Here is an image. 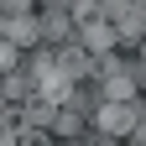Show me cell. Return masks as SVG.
<instances>
[{"instance_id": "6da1fadb", "label": "cell", "mask_w": 146, "mask_h": 146, "mask_svg": "<svg viewBox=\"0 0 146 146\" xmlns=\"http://www.w3.org/2000/svg\"><path fill=\"white\" fill-rule=\"evenodd\" d=\"M89 125H94L99 136H115V141L125 146V136L141 125V104H104V99H99L94 110H89Z\"/></svg>"}, {"instance_id": "7a4b0ae2", "label": "cell", "mask_w": 146, "mask_h": 146, "mask_svg": "<svg viewBox=\"0 0 146 146\" xmlns=\"http://www.w3.org/2000/svg\"><path fill=\"white\" fill-rule=\"evenodd\" d=\"M36 89H42L36 99L68 104V99H73V73H68V68H63L58 58H42V63H36Z\"/></svg>"}, {"instance_id": "3957f363", "label": "cell", "mask_w": 146, "mask_h": 146, "mask_svg": "<svg viewBox=\"0 0 146 146\" xmlns=\"http://www.w3.org/2000/svg\"><path fill=\"white\" fill-rule=\"evenodd\" d=\"M115 47H120L115 21H89V26H84V52H89V58H94V52H104V58H110Z\"/></svg>"}, {"instance_id": "277c9868", "label": "cell", "mask_w": 146, "mask_h": 146, "mask_svg": "<svg viewBox=\"0 0 146 146\" xmlns=\"http://www.w3.org/2000/svg\"><path fill=\"white\" fill-rule=\"evenodd\" d=\"M84 131H89L84 110H58V120H52V136H58V141H78Z\"/></svg>"}, {"instance_id": "5b68a950", "label": "cell", "mask_w": 146, "mask_h": 146, "mask_svg": "<svg viewBox=\"0 0 146 146\" xmlns=\"http://www.w3.org/2000/svg\"><path fill=\"white\" fill-rule=\"evenodd\" d=\"M52 120H58V104H52V99H31V104H26V125L52 131Z\"/></svg>"}, {"instance_id": "8992f818", "label": "cell", "mask_w": 146, "mask_h": 146, "mask_svg": "<svg viewBox=\"0 0 146 146\" xmlns=\"http://www.w3.org/2000/svg\"><path fill=\"white\" fill-rule=\"evenodd\" d=\"M42 16H47V36H52V42L73 31V21H68V11H63V5H42Z\"/></svg>"}, {"instance_id": "52a82bcc", "label": "cell", "mask_w": 146, "mask_h": 146, "mask_svg": "<svg viewBox=\"0 0 146 146\" xmlns=\"http://www.w3.org/2000/svg\"><path fill=\"white\" fill-rule=\"evenodd\" d=\"M21 146H58L52 131H36V125H21Z\"/></svg>"}, {"instance_id": "ba28073f", "label": "cell", "mask_w": 146, "mask_h": 146, "mask_svg": "<svg viewBox=\"0 0 146 146\" xmlns=\"http://www.w3.org/2000/svg\"><path fill=\"white\" fill-rule=\"evenodd\" d=\"M0 68H5V78L16 73V42H5V52H0Z\"/></svg>"}, {"instance_id": "9c48e42d", "label": "cell", "mask_w": 146, "mask_h": 146, "mask_svg": "<svg viewBox=\"0 0 146 146\" xmlns=\"http://www.w3.org/2000/svg\"><path fill=\"white\" fill-rule=\"evenodd\" d=\"M125 146H146V120L136 125V131H131V136H125Z\"/></svg>"}, {"instance_id": "30bf717a", "label": "cell", "mask_w": 146, "mask_h": 146, "mask_svg": "<svg viewBox=\"0 0 146 146\" xmlns=\"http://www.w3.org/2000/svg\"><path fill=\"white\" fill-rule=\"evenodd\" d=\"M136 73H146V42L136 47Z\"/></svg>"}]
</instances>
